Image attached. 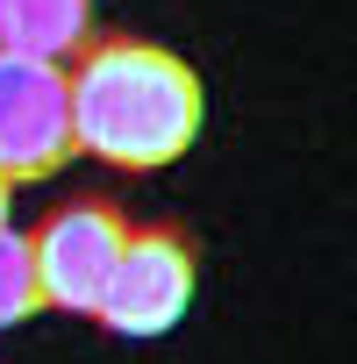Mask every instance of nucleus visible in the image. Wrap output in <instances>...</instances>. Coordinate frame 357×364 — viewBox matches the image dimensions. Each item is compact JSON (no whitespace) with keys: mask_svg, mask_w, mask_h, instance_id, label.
Here are the masks:
<instances>
[{"mask_svg":"<svg viewBox=\"0 0 357 364\" xmlns=\"http://www.w3.org/2000/svg\"><path fill=\"white\" fill-rule=\"evenodd\" d=\"M65 100H72V150L114 171H157L186 157L201 136V79L164 43L93 36L65 72Z\"/></svg>","mask_w":357,"mask_h":364,"instance_id":"nucleus-1","label":"nucleus"},{"mask_svg":"<svg viewBox=\"0 0 357 364\" xmlns=\"http://www.w3.org/2000/svg\"><path fill=\"white\" fill-rule=\"evenodd\" d=\"M122 243H129V222L107 193H79L65 200L36 236V279H43V307H65V314H100L107 286H114V264H122Z\"/></svg>","mask_w":357,"mask_h":364,"instance_id":"nucleus-2","label":"nucleus"},{"mask_svg":"<svg viewBox=\"0 0 357 364\" xmlns=\"http://www.w3.org/2000/svg\"><path fill=\"white\" fill-rule=\"evenodd\" d=\"M72 164V100L65 65L0 50V186H36Z\"/></svg>","mask_w":357,"mask_h":364,"instance_id":"nucleus-3","label":"nucleus"},{"mask_svg":"<svg viewBox=\"0 0 357 364\" xmlns=\"http://www.w3.org/2000/svg\"><path fill=\"white\" fill-rule=\"evenodd\" d=\"M193 300V243L178 229H129L122 243V264H114V286L100 300V328L114 336H164Z\"/></svg>","mask_w":357,"mask_h":364,"instance_id":"nucleus-4","label":"nucleus"},{"mask_svg":"<svg viewBox=\"0 0 357 364\" xmlns=\"http://www.w3.org/2000/svg\"><path fill=\"white\" fill-rule=\"evenodd\" d=\"M93 43V8L86 0H0V50L8 58H79Z\"/></svg>","mask_w":357,"mask_h":364,"instance_id":"nucleus-5","label":"nucleus"},{"mask_svg":"<svg viewBox=\"0 0 357 364\" xmlns=\"http://www.w3.org/2000/svg\"><path fill=\"white\" fill-rule=\"evenodd\" d=\"M29 314H43L36 250H29V236L0 229V328H15V321H29Z\"/></svg>","mask_w":357,"mask_h":364,"instance_id":"nucleus-6","label":"nucleus"},{"mask_svg":"<svg viewBox=\"0 0 357 364\" xmlns=\"http://www.w3.org/2000/svg\"><path fill=\"white\" fill-rule=\"evenodd\" d=\"M0 229H8V186H0Z\"/></svg>","mask_w":357,"mask_h":364,"instance_id":"nucleus-7","label":"nucleus"}]
</instances>
